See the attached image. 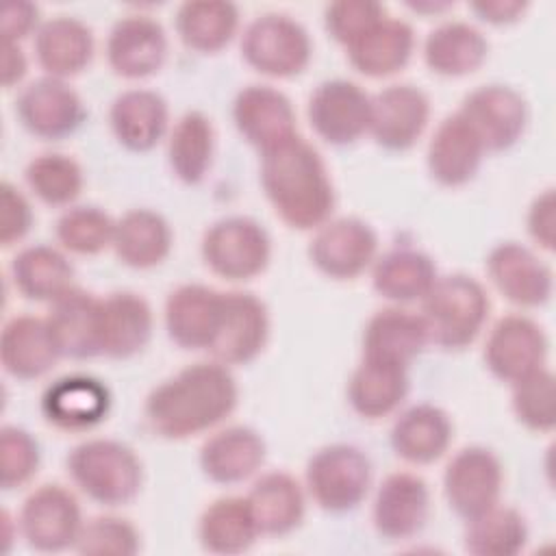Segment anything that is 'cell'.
Here are the masks:
<instances>
[{
	"label": "cell",
	"instance_id": "obj_31",
	"mask_svg": "<svg viewBox=\"0 0 556 556\" xmlns=\"http://www.w3.org/2000/svg\"><path fill=\"white\" fill-rule=\"evenodd\" d=\"M111 128L122 146L135 152L150 150L165 132L167 104L150 89H128L111 104Z\"/></svg>",
	"mask_w": 556,
	"mask_h": 556
},
{
	"label": "cell",
	"instance_id": "obj_46",
	"mask_svg": "<svg viewBox=\"0 0 556 556\" xmlns=\"http://www.w3.org/2000/svg\"><path fill=\"white\" fill-rule=\"evenodd\" d=\"M74 547L80 554H115L130 556L139 549V534L135 526L117 517H93L83 523Z\"/></svg>",
	"mask_w": 556,
	"mask_h": 556
},
{
	"label": "cell",
	"instance_id": "obj_36",
	"mask_svg": "<svg viewBox=\"0 0 556 556\" xmlns=\"http://www.w3.org/2000/svg\"><path fill=\"white\" fill-rule=\"evenodd\" d=\"M424 59L441 76H463L486 59V39L467 22H445L426 37Z\"/></svg>",
	"mask_w": 556,
	"mask_h": 556
},
{
	"label": "cell",
	"instance_id": "obj_39",
	"mask_svg": "<svg viewBox=\"0 0 556 556\" xmlns=\"http://www.w3.org/2000/svg\"><path fill=\"white\" fill-rule=\"evenodd\" d=\"M198 532L202 547L215 554L245 552L261 534L245 497L215 500L202 513Z\"/></svg>",
	"mask_w": 556,
	"mask_h": 556
},
{
	"label": "cell",
	"instance_id": "obj_2",
	"mask_svg": "<svg viewBox=\"0 0 556 556\" xmlns=\"http://www.w3.org/2000/svg\"><path fill=\"white\" fill-rule=\"evenodd\" d=\"M261 185L274 211L291 228L308 230L328 222L334 191L319 152L293 135L263 152Z\"/></svg>",
	"mask_w": 556,
	"mask_h": 556
},
{
	"label": "cell",
	"instance_id": "obj_18",
	"mask_svg": "<svg viewBox=\"0 0 556 556\" xmlns=\"http://www.w3.org/2000/svg\"><path fill=\"white\" fill-rule=\"evenodd\" d=\"M486 271L497 291L519 306H539L552 295V269L526 245L506 241L491 250Z\"/></svg>",
	"mask_w": 556,
	"mask_h": 556
},
{
	"label": "cell",
	"instance_id": "obj_29",
	"mask_svg": "<svg viewBox=\"0 0 556 556\" xmlns=\"http://www.w3.org/2000/svg\"><path fill=\"white\" fill-rule=\"evenodd\" d=\"M39 65L54 78H67L87 67L93 54V35L76 17L56 15L35 33Z\"/></svg>",
	"mask_w": 556,
	"mask_h": 556
},
{
	"label": "cell",
	"instance_id": "obj_38",
	"mask_svg": "<svg viewBox=\"0 0 556 556\" xmlns=\"http://www.w3.org/2000/svg\"><path fill=\"white\" fill-rule=\"evenodd\" d=\"M371 280L382 298L391 302H413L428 293L437 280V269L424 252L402 248L391 250L376 261Z\"/></svg>",
	"mask_w": 556,
	"mask_h": 556
},
{
	"label": "cell",
	"instance_id": "obj_44",
	"mask_svg": "<svg viewBox=\"0 0 556 556\" xmlns=\"http://www.w3.org/2000/svg\"><path fill=\"white\" fill-rule=\"evenodd\" d=\"M115 222L98 206H72L56 222V239L76 254H98L113 243Z\"/></svg>",
	"mask_w": 556,
	"mask_h": 556
},
{
	"label": "cell",
	"instance_id": "obj_15",
	"mask_svg": "<svg viewBox=\"0 0 556 556\" xmlns=\"http://www.w3.org/2000/svg\"><path fill=\"white\" fill-rule=\"evenodd\" d=\"M269 317L265 304L243 291L224 293L222 317L208 352L224 365L248 363L265 345Z\"/></svg>",
	"mask_w": 556,
	"mask_h": 556
},
{
	"label": "cell",
	"instance_id": "obj_8",
	"mask_svg": "<svg viewBox=\"0 0 556 556\" xmlns=\"http://www.w3.org/2000/svg\"><path fill=\"white\" fill-rule=\"evenodd\" d=\"M502 465L497 456L480 445L463 447L447 463L443 491L450 508L463 519H473L497 504L502 491Z\"/></svg>",
	"mask_w": 556,
	"mask_h": 556
},
{
	"label": "cell",
	"instance_id": "obj_43",
	"mask_svg": "<svg viewBox=\"0 0 556 556\" xmlns=\"http://www.w3.org/2000/svg\"><path fill=\"white\" fill-rule=\"evenodd\" d=\"M30 191L52 206L70 204L83 189V172L72 156L48 152L35 156L26 167Z\"/></svg>",
	"mask_w": 556,
	"mask_h": 556
},
{
	"label": "cell",
	"instance_id": "obj_27",
	"mask_svg": "<svg viewBox=\"0 0 556 556\" xmlns=\"http://www.w3.org/2000/svg\"><path fill=\"white\" fill-rule=\"evenodd\" d=\"M52 332L46 319L33 315H17L2 328L0 358L4 369L22 380L46 374L59 358Z\"/></svg>",
	"mask_w": 556,
	"mask_h": 556
},
{
	"label": "cell",
	"instance_id": "obj_35",
	"mask_svg": "<svg viewBox=\"0 0 556 556\" xmlns=\"http://www.w3.org/2000/svg\"><path fill=\"white\" fill-rule=\"evenodd\" d=\"M113 248L130 267H154L169 254L172 230L156 211L132 208L115 222Z\"/></svg>",
	"mask_w": 556,
	"mask_h": 556
},
{
	"label": "cell",
	"instance_id": "obj_4",
	"mask_svg": "<svg viewBox=\"0 0 556 556\" xmlns=\"http://www.w3.org/2000/svg\"><path fill=\"white\" fill-rule=\"evenodd\" d=\"M67 471L80 491L98 504H128L141 489L137 454L113 439H89L67 456Z\"/></svg>",
	"mask_w": 556,
	"mask_h": 556
},
{
	"label": "cell",
	"instance_id": "obj_42",
	"mask_svg": "<svg viewBox=\"0 0 556 556\" xmlns=\"http://www.w3.org/2000/svg\"><path fill=\"white\" fill-rule=\"evenodd\" d=\"M528 526L515 508L491 506L469 519L465 530V549L476 556H513L523 549Z\"/></svg>",
	"mask_w": 556,
	"mask_h": 556
},
{
	"label": "cell",
	"instance_id": "obj_25",
	"mask_svg": "<svg viewBox=\"0 0 556 556\" xmlns=\"http://www.w3.org/2000/svg\"><path fill=\"white\" fill-rule=\"evenodd\" d=\"M152 334V311L137 293H113L100 300V354L128 358Z\"/></svg>",
	"mask_w": 556,
	"mask_h": 556
},
{
	"label": "cell",
	"instance_id": "obj_10",
	"mask_svg": "<svg viewBox=\"0 0 556 556\" xmlns=\"http://www.w3.org/2000/svg\"><path fill=\"white\" fill-rule=\"evenodd\" d=\"M458 113L469 122L486 152L510 148L521 137L528 122L526 100L508 85L473 89Z\"/></svg>",
	"mask_w": 556,
	"mask_h": 556
},
{
	"label": "cell",
	"instance_id": "obj_7",
	"mask_svg": "<svg viewBox=\"0 0 556 556\" xmlns=\"http://www.w3.org/2000/svg\"><path fill=\"white\" fill-rule=\"evenodd\" d=\"M248 65L267 76H293L311 59L308 33L289 15L265 13L248 24L241 37Z\"/></svg>",
	"mask_w": 556,
	"mask_h": 556
},
{
	"label": "cell",
	"instance_id": "obj_33",
	"mask_svg": "<svg viewBox=\"0 0 556 556\" xmlns=\"http://www.w3.org/2000/svg\"><path fill=\"white\" fill-rule=\"evenodd\" d=\"M245 500L261 534H287L304 517V493L298 480L285 471L261 476Z\"/></svg>",
	"mask_w": 556,
	"mask_h": 556
},
{
	"label": "cell",
	"instance_id": "obj_13",
	"mask_svg": "<svg viewBox=\"0 0 556 556\" xmlns=\"http://www.w3.org/2000/svg\"><path fill=\"white\" fill-rule=\"evenodd\" d=\"M15 113L28 132L41 139H61L80 126L85 106L63 78L46 76L20 91Z\"/></svg>",
	"mask_w": 556,
	"mask_h": 556
},
{
	"label": "cell",
	"instance_id": "obj_20",
	"mask_svg": "<svg viewBox=\"0 0 556 556\" xmlns=\"http://www.w3.org/2000/svg\"><path fill=\"white\" fill-rule=\"evenodd\" d=\"M224 293L204 285H182L165 302V326L174 343L187 350H208L222 317Z\"/></svg>",
	"mask_w": 556,
	"mask_h": 556
},
{
	"label": "cell",
	"instance_id": "obj_34",
	"mask_svg": "<svg viewBox=\"0 0 556 556\" xmlns=\"http://www.w3.org/2000/svg\"><path fill=\"white\" fill-rule=\"evenodd\" d=\"M406 367L374 358H363L348 384V397L352 408L367 419H378L395 410L406 397Z\"/></svg>",
	"mask_w": 556,
	"mask_h": 556
},
{
	"label": "cell",
	"instance_id": "obj_30",
	"mask_svg": "<svg viewBox=\"0 0 556 556\" xmlns=\"http://www.w3.org/2000/svg\"><path fill=\"white\" fill-rule=\"evenodd\" d=\"M415 35L413 28L395 17H380L345 50L350 63L365 76H389L402 70L413 52Z\"/></svg>",
	"mask_w": 556,
	"mask_h": 556
},
{
	"label": "cell",
	"instance_id": "obj_14",
	"mask_svg": "<svg viewBox=\"0 0 556 556\" xmlns=\"http://www.w3.org/2000/svg\"><path fill=\"white\" fill-rule=\"evenodd\" d=\"M545 354V332L539 324L523 315L502 317L491 328L484 345L486 367L504 382H517L519 378L543 367Z\"/></svg>",
	"mask_w": 556,
	"mask_h": 556
},
{
	"label": "cell",
	"instance_id": "obj_9",
	"mask_svg": "<svg viewBox=\"0 0 556 556\" xmlns=\"http://www.w3.org/2000/svg\"><path fill=\"white\" fill-rule=\"evenodd\" d=\"M80 528V506L61 484L39 486L20 510V532L39 552H59L74 545Z\"/></svg>",
	"mask_w": 556,
	"mask_h": 556
},
{
	"label": "cell",
	"instance_id": "obj_24",
	"mask_svg": "<svg viewBox=\"0 0 556 556\" xmlns=\"http://www.w3.org/2000/svg\"><path fill=\"white\" fill-rule=\"evenodd\" d=\"M265 460V443L258 432L245 426H230L208 437L200 450L202 471L219 484H235L250 478Z\"/></svg>",
	"mask_w": 556,
	"mask_h": 556
},
{
	"label": "cell",
	"instance_id": "obj_26",
	"mask_svg": "<svg viewBox=\"0 0 556 556\" xmlns=\"http://www.w3.org/2000/svg\"><path fill=\"white\" fill-rule=\"evenodd\" d=\"M109 389L91 376H65L43 393L41 408L59 428H91L109 413Z\"/></svg>",
	"mask_w": 556,
	"mask_h": 556
},
{
	"label": "cell",
	"instance_id": "obj_49",
	"mask_svg": "<svg viewBox=\"0 0 556 556\" xmlns=\"http://www.w3.org/2000/svg\"><path fill=\"white\" fill-rule=\"evenodd\" d=\"M33 224V211L24 193L9 180L0 185V241L11 245L20 241Z\"/></svg>",
	"mask_w": 556,
	"mask_h": 556
},
{
	"label": "cell",
	"instance_id": "obj_48",
	"mask_svg": "<svg viewBox=\"0 0 556 556\" xmlns=\"http://www.w3.org/2000/svg\"><path fill=\"white\" fill-rule=\"evenodd\" d=\"M380 17H384V9L369 0H341L326 7V28L345 48Z\"/></svg>",
	"mask_w": 556,
	"mask_h": 556
},
{
	"label": "cell",
	"instance_id": "obj_1",
	"mask_svg": "<svg viewBox=\"0 0 556 556\" xmlns=\"http://www.w3.org/2000/svg\"><path fill=\"white\" fill-rule=\"evenodd\" d=\"M237 395V382L224 363H193L152 389L143 410L154 432L185 439L226 419Z\"/></svg>",
	"mask_w": 556,
	"mask_h": 556
},
{
	"label": "cell",
	"instance_id": "obj_22",
	"mask_svg": "<svg viewBox=\"0 0 556 556\" xmlns=\"http://www.w3.org/2000/svg\"><path fill=\"white\" fill-rule=\"evenodd\" d=\"M61 356L89 358L100 354V300L83 289H67L52 300L46 317Z\"/></svg>",
	"mask_w": 556,
	"mask_h": 556
},
{
	"label": "cell",
	"instance_id": "obj_23",
	"mask_svg": "<svg viewBox=\"0 0 556 556\" xmlns=\"http://www.w3.org/2000/svg\"><path fill=\"white\" fill-rule=\"evenodd\" d=\"M484 152L486 150L469 122L456 111L437 126L430 139L428 169L437 182L458 187L473 178Z\"/></svg>",
	"mask_w": 556,
	"mask_h": 556
},
{
	"label": "cell",
	"instance_id": "obj_50",
	"mask_svg": "<svg viewBox=\"0 0 556 556\" xmlns=\"http://www.w3.org/2000/svg\"><path fill=\"white\" fill-rule=\"evenodd\" d=\"M554 189H545L534 198L528 213V232L545 250L554 248Z\"/></svg>",
	"mask_w": 556,
	"mask_h": 556
},
{
	"label": "cell",
	"instance_id": "obj_3",
	"mask_svg": "<svg viewBox=\"0 0 556 556\" xmlns=\"http://www.w3.org/2000/svg\"><path fill=\"white\" fill-rule=\"evenodd\" d=\"M489 298L478 280L465 274L441 276L421 298V321L428 341L458 350L469 345L484 326Z\"/></svg>",
	"mask_w": 556,
	"mask_h": 556
},
{
	"label": "cell",
	"instance_id": "obj_32",
	"mask_svg": "<svg viewBox=\"0 0 556 556\" xmlns=\"http://www.w3.org/2000/svg\"><path fill=\"white\" fill-rule=\"evenodd\" d=\"M450 441V417L432 404L406 408L391 428V445L395 454L415 465H428L443 456Z\"/></svg>",
	"mask_w": 556,
	"mask_h": 556
},
{
	"label": "cell",
	"instance_id": "obj_52",
	"mask_svg": "<svg viewBox=\"0 0 556 556\" xmlns=\"http://www.w3.org/2000/svg\"><path fill=\"white\" fill-rule=\"evenodd\" d=\"M471 11L480 15V20L491 24H508L515 22L523 11L526 2L519 0H480L471 2Z\"/></svg>",
	"mask_w": 556,
	"mask_h": 556
},
{
	"label": "cell",
	"instance_id": "obj_47",
	"mask_svg": "<svg viewBox=\"0 0 556 556\" xmlns=\"http://www.w3.org/2000/svg\"><path fill=\"white\" fill-rule=\"evenodd\" d=\"M2 452V486H22L33 478L39 465V445L22 428L4 426L0 432Z\"/></svg>",
	"mask_w": 556,
	"mask_h": 556
},
{
	"label": "cell",
	"instance_id": "obj_16",
	"mask_svg": "<svg viewBox=\"0 0 556 556\" xmlns=\"http://www.w3.org/2000/svg\"><path fill=\"white\" fill-rule=\"evenodd\" d=\"M235 126L261 152L295 135V111L289 98L269 85L241 89L232 104Z\"/></svg>",
	"mask_w": 556,
	"mask_h": 556
},
{
	"label": "cell",
	"instance_id": "obj_21",
	"mask_svg": "<svg viewBox=\"0 0 556 556\" xmlns=\"http://www.w3.org/2000/svg\"><path fill=\"white\" fill-rule=\"evenodd\" d=\"M167 39L163 26L148 15H126L109 33L106 59L115 74L141 78L163 65Z\"/></svg>",
	"mask_w": 556,
	"mask_h": 556
},
{
	"label": "cell",
	"instance_id": "obj_17",
	"mask_svg": "<svg viewBox=\"0 0 556 556\" xmlns=\"http://www.w3.org/2000/svg\"><path fill=\"white\" fill-rule=\"evenodd\" d=\"M430 115L428 96L413 85H391L371 98L369 132L389 150L410 148Z\"/></svg>",
	"mask_w": 556,
	"mask_h": 556
},
{
	"label": "cell",
	"instance_id": "obj_40",
	"mask_svg": "<svg viewBox=\"0 0 556 556\" xmlns=\"http://www.w3.org/2000/svg\"><path fill=\"white\" fill-rule=\"evenodd\" d=\"M239 24L237 7L222 0H193L180 4L176 30L198 52H217L235 35Z\"/></svg>",
	"mask_w": 556,
	"mask_h": 556
},
{
	"label": "cell",
	"instance_id": "obj_53",
	"mask_svg": "<svg viewBox=\"0 0 556 556\" xmlns=\"http://www.w3.org/2000/svg\"><path fill=\"white\" fill-rule=\"evenodd\" d=\"M26 72V59L17 43H4V59H2V83L4 87L15 85Z\"/></svg>",
	"mask_w": 556,
	"mask_h": 556
},
{
	"label": "cell",
	"instance_id": "obj_41",
	"mask_svg": "<svg viewBox=\"0 0 556 556\" xmlns=\"http://www.w3.org/2000/svg\"><path fill=\"white\" fill-rule=\"evenodd\" d=\"M167 156H169V165H172L174 174L182 182H187V185L200 182L206 176V172L211 167V159H213L211 119L206 115H202L200 111L185 113L176 122V126L169 135Z\"/></svg>",
	"mask_w": 556,
	"mask_h": 556
},
{
	"label": "cell",
	"instance_id": "obj_11",
	"mask_svg": "<svg viewBox=\"0 0 556 556\" xmlns=\"http://www.w3.org/2000/svg\"><path fill=\"white\" fill-rule=\"evenodd\" d=\"M369 109L371 98L356 83L332 78L313 91L308 122L328 143L345 146L369 130Z\"/></svg>",
	"mask_w": 556,
	"mask_h": 556
},
{
	"label": "cell",
	"instance_id": "obj_51",
	"mask_svg": "<svg viewBox=\"0 0 556 556\" xmlns=\"http://www.w3.org/2000/svg\"><path fill=\"white\" fill-rule=\"evenodd\" d=\"M37 24V7L30 2H9L2 13L4 43H17Z\"/></svg>",
	"mask_w": 556,
	"mask_h": 556
},
{
	"label": "cell",
	"instance_id": "obj_6",
	"mask_svg": "<svg viewBox=\"0 0 556 556\" xmlns=\"http://www.w3.org/2000/svg\"><path fill=\"white\" fill-rule=\"evenodd\" d=\"M269 235L241 215L215 222L202 237L204 263L226 280H248L261 274L269 261Z\"/></svg>",
	"mask_w": 556,
	"mask_h": 556
},
{
	"label": "cell",
	"instance_id": "obj_28",
	"mask_svg": "<svg viewBox=\"0 0 556 556\" xmlns=\"http://www.w3.org/2000/svg\"><path fill=\"white\" fill-rule=\"evenodd\" d=\"M426 343L428 332L419 315L404 308H384L367 321L363 334V358L408 367Z\"/></svg>",
	"mask_w": 556,
	"mask_h": 556
},
{
	"label": "cell",
	"instance_id": "obj_5",
	"mask_svg": "<svg viewBox=\"0 0 556 556\" xmlns=\"http://www.w3.org/2000/svg\"><path fill=\"white\" fill-rule=\"evenodd\" d=\"M371 480L369 458L354 445L334 443L315 452L306 465L311 497L330 513H343L363 502Z\"/></svg>",
	"mask_w": 556,
	"mask_h": 556
},
{
	"label": "cell",
	"instance_id": "obj_12",
	"mask_svg": "<svg viewBox=\"0 0 556 556\" xmlns=\"http://www.w3.org/2000/svg\"><path fill=\"white\" fill-rule=\"evenodd\" d=\"M378 248L376 232L358 217H337L321 224L311 241L313 265L337 280L358 276Z\"/></svg>",
	"mask_w": 556,
	"mask_h": 556
},
{
	"label": "cell",
	"instance_id": "obj_37",
	"mask_svg": "<svg viewBox=\"0 0 556 556\" xmlns=\"http://www.w3.org/2000/svg\"><path fill=\"white\" fill-rule=\"evenodd\" d=\"M11 276L22 295L28 300H56L72 289V263L50 245H30L11 261Z\"/></svg>",
	"mask_w": 556,
	"mask_h": 556
},
{
	"label": "cell",
	"instance_id": "obj_45",
	"mask_svg": "<svg viewBox=\"0 0 556 556\" xmlns=\"http://www.w3.org/2000/svg\"><path fill=\"white\" fill-rule=\"evenodd\" d=\"M513 410L530 430L554 428V376L545 367L513 382Z\"/></svg>",
	"mask_w": 556,
	"mask_h": 556
},
{
	"label": "cell",
	"instance_id": "obj_19",
	"mask_svg": "<svg viewBox=\"0 0 556 556\" xmlns=\"http://www.w3.org/2000/svg\"><path fill=\"white\" fill-rule=\"evenodd\" d=\"M428 486L408 471L391 473L382 480L374 500V526L391 541L415 536L428 519Z\"/></svg>",
	"mask_w": 556,
	"mask_h": 556
}]
</instances>
